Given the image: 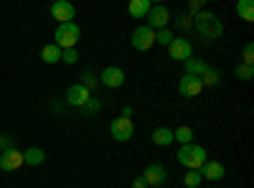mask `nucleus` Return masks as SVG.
<instances>
[{
	"mask_svg": "<svg viewBox=\"0 0 254 188\" xmlns=\"http://www.w3.org/2000/svg\"><path fill=\"white\" fill-rule=\"evenodd\" d=\"M150 8H153L150 0H132V3L127 5V13H130L135 20H140V18H145L147 13H150Z\"/></svg>",
	"mask_w": 254,
	"mask_h": 188,
	"instance_id": "nucleus-16",
	"label": "nucleus"
},
{
	"mask_svg": "<svg viewBox=\"0 0 254 188\" xmlns=\"http://www.w3.org/2000/svg\"><path fill=\"white\" fill-rule=\"evenodd\" d=\"M198 173H201L203 181H221L226 176V168H224V163H219V160H206L198 168Z\"/></svg>",
	"mask_w": 254,
	"mask_h": 188,
	"instance_id": "nucleus-14",
	"label": "nucleus"
},
{
	"mask_svg": "<svg viewBox=\"0 0 254 188\" xmlns=\"http://www.w3.org/2000/svg\"><path fill=\"white\" fill-rule=\"evenodd\" d=\"M51 15H54V20H59V23H74L76 8L69 3V0H56V3L51 5Z\"/></svg>",
	"mask_w": 254,
	"mask_h": 188,
	"instance_id": "nucleus-10",
	"label": "nucleus"
},
{
	"mask_svg": "<svg viewBox=\"0 0 254 188\" xmlns=\"http://www.w3.org/2000/svg\"><path fill=\"white\" fill-rule=\"evenodd\" d=\"M190 26H193V18L190 15H181L178 18V28H190Z\"/></svg>",
	"mask_w": 254,
	"mask_h": 188,
	"instance_id": "nucleus-32",
	"label": "nucleus"
},
{
	"mask_svg": "<svg viewBox=\"0 0 254 188\" xmlns=\"http://www.w3.org/2000/svg\"><path fill=\"white\" fill-rule=\"evenodd\" d=\"M242 64L254 66V44H247V46H244V51H242Z\"/></svg>",
	"mask_w": 254,
	"mask_h": 188,
	"instance_id": "nucleus-29",
	"label": "nucleus"
},
{
	"mask_svg": "<svg viewBox=\"0 0 254 188\" xmlns=\"http://www.w3.org/2000/svg\"><path fill=\"white\" fill-rule=\"evenodd\" d=\"M234 76H237L239 81H252V79H254V66H249V64H239V66L234 69Z\"/></svg>",
	"mask_w": 254,
	"mask_h": 188,
	"instance_id": "nucleus-24",
	"label": "nucleus"
},
{
	"mask_svg": "<svg viewBox=\"0 0 254 188\" xmlns=\"http://www.w3.org/2000/svg\"><path fill=\"white\" fill-rule=\"evenodd\" d=\"M46 160V153L41 150V148H28V150H23V165H41Z\"/></svg>",
	"mask_w": 254,
	"mask_h": 188,
	"instance_id": "nucleus-18",
	"label": "nucleus"
},
{
	"mask_svg": "<svg viewBox=\"0 0 254 188\" xmlns=\"http://www.w3.org/2000/svg\"><path fill=\"white\" fill-rule=\"evenodd\" d=\"M234 10H237V15L242 20H247V23H252V20H254V3H252V0H239Z\"/></svg>",
	"mask_w": 254,
	"mask_h": 188,
	"instance_id": "nucleus-20",
	"label": "nucleus"
},
{
	"mask_svg": "<svg viewBox=\"0 0 254 188\" xmlns=\"http://www.w3.org/2000/svg\"><path fill=\"white\" fill-rule=\"evenodd\" d=\"M178 92H181V97H198V94L203 92V84H201L198 76L183 74V76L178 79Z\"/></svg>",
	"mask_w": 254,
	"mask_h": 188,
	"instance_id": "nucleus-11",
	"label": "nucleus"
},
{
	"mask_svg": "<svg viewBox=\"0 0 254 188\" xmlns=\"http://www.w3.org/2000/svg\"><path fill=\"white\" fill-rule=\"evenodd\" d=\"M145 18H147V28L150 31H163V28H168V23H171V10H168L165 5H153Z\"/></svg>",
	"mask_w": 254,
	"mask_h": 188,
	"instance_id": "nucleus-7",
	"label": "nucleus"
},
{
	"mask_svg": "<svg viewBox=\"0 0 254 188\" xmlns=\"http://www.w3.org/2000/svg\"><path fill=\"white\" fill-rule=\"evenodd\" d=\"M110 132H112V137L117 142H127V140H132V135H135V122L130 117H117L110 125Z\"/></svg>",
	"mask_w": 254,
	"mask_h": 188,
	"instance_id": "nucleus-5",
	"label": "nucleus"
},
{
	"mask_svg": "<svg viewBox=\"0 0 254 188\" xmlns=\"http://www.w3.org/2000/svg\"><path fill=\"white\" fill-rule=\"evenodd\" d=\"M181 142V145H188L193 142V127H188V125H181L178 130H173V142Z\"/></svg>",
	"mask_w": 254,
	"mask_h": 188,
	"instance_id": "nucleus-21",
	"label": "nucleus"
},
{
	"mask_svg": "<svg viewBox=\"0 0 254 188\" xmlns=\"http://www.w3.org/2000/svg\"><path fill=\"white\" fill-rule=\"evenodd\" d=\"M206 160H208V153L198 142H188V145H181L178 148V163L186 171H198Z\"/></svg>",
	"mask_w": 254,
	"mask_h": 188,
	"instance_id": "nucleus-2",
	"label": "nucleus"
},
{
	"mask_svg": "<svg viewBox=\"0 0 254 188\" xmlns=\"http://www.w3.org/2000/svg\"><path fill=\"white\" fill-rule=\"evenodd\" d=\"M99 84L110 87V89H120L125 84V71L120 66H107V69L99 74Z\"/></svg>",
	"mask_w": 254,
	"mask_h": 188,
	"instance_id": "nucleus-13",
	"label": "nucleus"
},
{
	"mask_svg": "<svg viewBox=\"0 0 254 188\" xmlns=\"http://www.w3.org/2000/svg\"><path fill=\"white\" fill-rule=\"evenodd\" d=\"M176 38V33L171 28H163V31H155V44L158 46H171V41Z\"/></svg>",
	"mask_w": 254,
	"mask_h": 188,
	"instance_id": "nucleus-25",
	"label": "nucleus"
},
{
	"mask_svg": "<svg viewBox=\"0 0 254 188\" xmlns=\"http://www.w3.org/2000/svg\"><path fill=\"white\" fill-rule=\"evenodd\" d=\"M201 183H203V178H201L198 171H186V176H183V186L186 188H198Z\"/></svg>",
	"mask_w": 254,
	"mask_h": 188,
	"instance_id": "nucleus-23",
	"label": "nucleus"
},
{
	"mask_svg": "<svg viewBox=\"0 0 254 188\" xmlns=\"http://www.w3.org/2000/svg\"><path fill=\"white\" fill-rule=\"evenodd\" d=\"M41 61H44V64H56V61H61V49L56 44H46L41 49Z\"/></svg>",
	"mask_w": 254,
	"mask_h": 188,
	"instance_id": "nucleus-19",
	"label": "nucleus"
},
{
	"mask_svg": "<svg viewBox=\"0 0 254 188\" xmlns=\"http://www.w3.org/2000/svg\"><path fill=\"white\" fill-rule=\"evenodd\" d=\"M168 56H171L173 61H186V59L193 56V44L183 36H176L171 41V46H168Z\"/></svg>",
	"mask_w": 254,
	"mask_h": 188,
	"instance_id": "nucleus-6",
	"label": "nucleus"
},
{
	"mask_svg": "<svg viewBox=\"0 0 254 188\" xmlns=\"http://www.w3.org/2000/svg\"><path fill=\"white\" fill-rule=\"evenodd\" d=\"M99 110H102V99H99V97H89V102L81 107V115L89 117V115H97Z\"/></svg>",
	"mask_w": 254,
	"mask_h": 188,
	"instance_id": "nucleus-26",
	"label": "nucleus"
},
{
	"mask_svg": "<svg viewBox=\"0 0 254 188\" xmlns=\"http://www.w3.org/2000/svg\"><path fill=\"white\" fill-rule=\"evenodd\" d=\"M81 38V28L76 23H59L56 26V36H54V44L64 51V49H76Z\"/></svg>",
	"mask_w": 254,
	"mask_h": 188,
	"instance_id": "nucleus-3",
	"label": "nucleus"
},
{
	"mask_svg": "<svg viewBox=\"0 0 254 188\" xmlns=\"http://www.w3.org/2000/svg\"><path fill=\"white\" fill-rule=\"evenodd\" d=\"M81 87H87L89 92H94V89L99 87V81H97V76H94L92 71H84V76H81Z\"/></svg>",
	"mask_w": 254,
	"mask_h": 188,
	"instance_id": "nucleus-27",
	"label": "nucleus"
},
{
	"mask_svg": "<svg viewBox=\"0 0 254 188\" xmlns=\"http://www.w3.org/2000/svg\"><path fill=\"white\" fill-rule=\"evenodd\" d=\"M132 188H147V183H145V178H142V176H137V178L132 181Z\"/></svg>",
	"mask_w": 254,
	"mask_h": 188,
	"instance_id": "nucleus-33",
	"label": "nucleus"
},
{
	"mask_svg": "<svg viewBox=\"0 0 254 188\" xmlns=\"http://www.w3.org/2000/svg\"><path fill=\"white\" fill-rule=\"evenodd\" d=\"M20 165H23V153H20L15 145L10 150L0 153V171H3V173H13V171L20 168Z\"/></svg>",
	"mask_w": 254,
	"mask_h": 188,
	"instance_id": "nucleus-9",
	"label": "nucleus"
},
{
	"mask_svg": "<svg viewBox=\"0 0 254 188\" xmlns=\"http://www.w3.org/2000/svg\"><path fill=\"white\" fill-rule=\"evenodd\" d=\"M150 137H153V142L158 145V148H168V145L173 142V130L171 127H155Z\"/></svg>",
	"mask_w": 254,
	"mask_h": 188,
	"instance_id": "nucleus-17",
	"label": "nucleus"
},
{
	"mask_svg": "<svg viewBox=\"0 0 254 188\" xmlns=\"http://www.w3.org/2000/svg\"><path fill=\"white\" fill-rule=\"evenodd\" d=\"M183 66H186V74H190V76H203L206 74V69H208V64L203 59H198V56H190V59H186L183 61Z\"/></svg>",
	"mask_w": 254,
	"mask_h": 188,
	"instance_id": "nucleus-15",
	"label": "nucleus"
},
{
	"mask_svg": "<svg viewBox=\"0 0 254 188\" xmlns=\"http://www.w3.org/2000/svg\"><path fill=\"white\" fill-rule=\"evenodd\" d=\"M219 81H221V71L214 69V66H208L206 74L201 76V84H203V87H219Z\"/></svg>",
	"mask_w": 254,
	"mask_h": 188,
	"instance_id": "nucleus-22",
	"label": "nucleus"
},
{
	"mask_svg": "<svg viewBox=\"0 0 254 188\" xmlns=\"http://www.w3.org/2000/svg\"><path fill=\"white\" fill-rule=\"evenodd\" d=\"M61 61H64V64H76V61H79V51L76 49H64L61 51Z\"/></svg>",
	"mask_w": 254,
	"mask_h": 188,
	"instance_id": "nucleus-28",
	"label": "nucleus"
},
{
	"mask_svg": "<svg viewBox=\"0 0 254 188\" xmlns=\"http://www.w3.org/2000/svg\"><path fill=\"white\" fill-rule=\"evenodd\" d=\"M201 8H203V0H193V3L188 5V10H190V18H193L196 13H201Z\"/></svg>",
	"mask_w": 254,
	"mask_h": 188,
	"instance_id": "nucleus-31",
	"label": "nucleus"
},
{
	"mask_svg": "<svg viewBox=\"0 0 254 188\" xmlns=\"http://www.w3.org/2000/svg\"><path fill=\"white\" fill-rule=\"evenodd\" d=\"M10 148H13L10 135H0V153H5V150H10Z\"/></svg>",
	"mask_w": 254,
	"mask_h": 188,
	"instance_id": "nucleus-30",
	"label": "nucleus"
},
{
	"mask_svg": "<svg viewBox=\"0 0 254 188\" xmlns=\"http://www.w3.org/2000/svg\"><path fill=\"white\" fill-rule=\"evenodd\" d=\"M130 44L135 51H150L155 46V31H150L147 26H137L130 36Z\"/></svg>",
	"mask_w": 254,
	"mask_h": 188,
	"instance_id": "nucleus-4",
	"label": "nucleus"
},
{
	"mask_svg": "<svg viewBox=\"0 0 254 188\" xmlns=\"http://www.w3.org/2000/svg\"><path fill=\"white\" fill-rule=\"evenodd\" d=\"M122 117H130V120H132V107H125V110H122Z\"/></svg>",
	"mask_w": 254,
	"mask_h": 188,
	"instance_id": "nucleus-34",
	"label": "nucleus"
},
{
	"mask_svg": "<svg viewBox=\"0 0 254 188\" xmlns=\"http://www.w3.org/2000/svg\"><path fill=\"white\" fill-rule=\"evenodd\" d=\"M89 97H92V92L87 89V87H81V84H71L69 89H66V104L69 107H84V104L89 102Z\"/></svg>",
	"mask_w": 254,
	"mask_h": 188,
	"instance_id": "nucleus-12",
	"label": "nucleus"
},
{
	"mask_svg": "<svg viewBox=\"0 0 254 188\" xmlns=\"http://www.w3.org/2000/svg\"><path fill=\"white\" fill-rule=\"evenodd\" d=\"M142 178H145L147 188H160L168 181V171L163 168L160 163H153V165H147V168L142 171Z\"/></svg>",
	"mask_w": 254,
	"mask_h": 188,
	"instance_id": "nucleus-8",
	"label": "nucleus"
},
{
	"mask_svg": "<svg viewBox=\"0 0 254 188\" xmlns=\"http://www.w3.org/2000/svg\"><path fill=\"white\" fill-rule=\"evenodd\" d=\"M193 28L198 31V36H203L206 41H216L221 33H224V23L219 20L216 13L211 10H201L193 15Z\"/></svg>",
	"mask_w": 254,
	"mask_h": 188,
	"instance_id": "nucleus-1",
	"label": "nucleus"
}]
</instances>
